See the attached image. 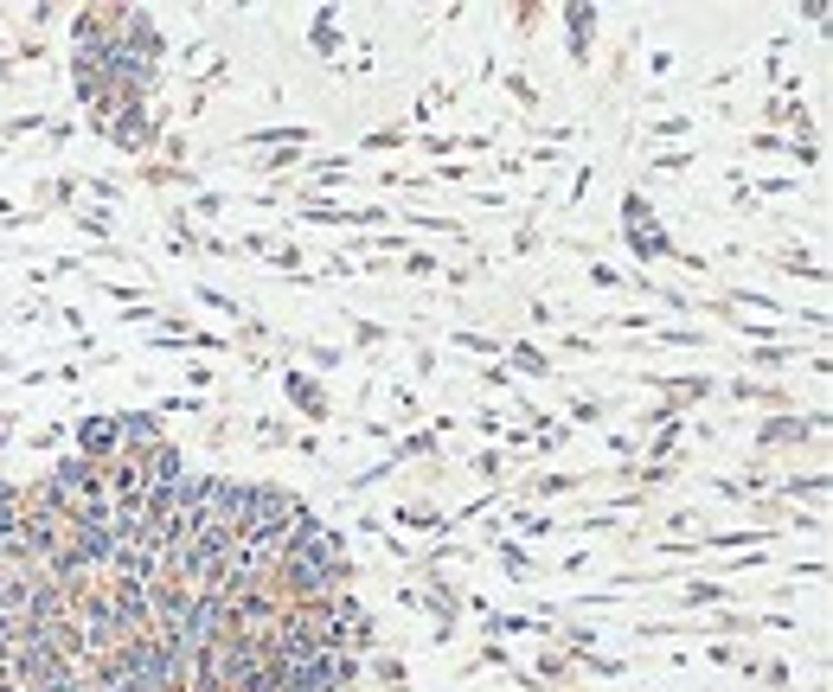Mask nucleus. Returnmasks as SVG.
Returning a JSON list of instances; mask_svg holds the SVG:
<instances>
[{"label":"nucleus","instance_id":"obj_1","mask_svg":"<svg viewBox=\"0 0 833 692\" xmlns=\"http://www.w3.org/2000/svg\"><path fill=\"white\" fill-rule=\"evenodd\" d=\"M84 443H90V449H110V443H116V423H90V436H84Z\"/></svg>","mask_w":833,"mask_h":692}]
</instances>
